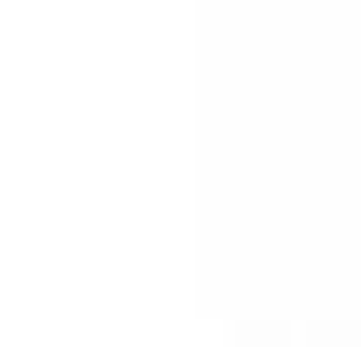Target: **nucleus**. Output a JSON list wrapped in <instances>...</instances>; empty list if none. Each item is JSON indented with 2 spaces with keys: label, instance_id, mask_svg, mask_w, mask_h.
Instances as JSON below:
<instances>
[]
</instances>
